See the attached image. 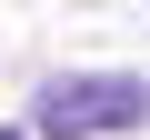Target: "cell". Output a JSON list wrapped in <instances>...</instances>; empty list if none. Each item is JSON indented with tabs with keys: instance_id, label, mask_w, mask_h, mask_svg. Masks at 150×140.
<instances>
[{
	"instance_id": "cell-1",
	"label": "cell",
	"mask_w": 150,
	"mask_h": 140,
	"mask_svg": "<svg viewBox=\"0 0 150 140\" xmlns=\"http://www.w3.org/2000/svg\"><path fill=\"white\" fill-rule=\"evenodd\" d=\"M130 120H150V80H130V70H60L30 100L40 140H100V130H130Z\"/></svg>"
},
{
	"instance_id": "cell-2",
	"label": "cell",
	"mask_w": 150,
	"mask_h": 140,
	"mask_svg": "<svg viewBox=\"0 0 150 140\" xmlns=\"http://www.w3.org/2000/svg\"><path fill=\"white\" fill-rule=\"evenodd\" d=\"M0 140H30V130H0Z\"/></svg>"
}]
</instances>
